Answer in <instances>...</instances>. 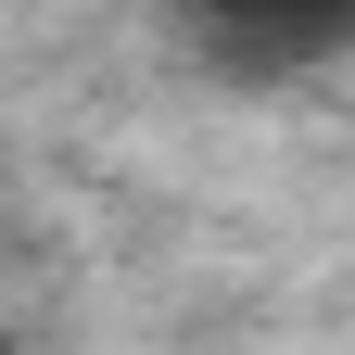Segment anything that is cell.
Here are the masks:
<instances>
[{
	"label": "cell",
	"instance_id": "1",
	"mask_svg": "<svg viewBox=\"0 0 355 355\" xmlns=\"http://www.w3.org/2000/svg\"><path fill=\"white\" fill-rule=\"evenodd\" d=\"M216 76H318L355 51V0H178Z\"/></svg>",
	"mask_w": 355,
	"mask_h": 355
},
{
	"label": "cell",
	"instance_id": "2",
	"mask_svg": "<svg viewBox=\"0 0 355 355\" xmlns=\"http://www.w3.org/2000/svg\"><path fill=\"white\" fill-rule=\"evenodd\" d=\"M0 355H26V343H0Z\"/></svg>",
	"mask_w": 355,
	"mask_h": 355
}]
</instances>
